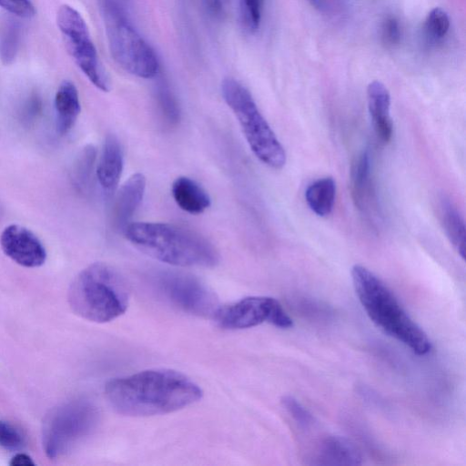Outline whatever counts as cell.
<instances>
[{"instance_id":"cell-11","label":"cell","mask_w":466,"mask_h":466,"mask_svg":"<svg viewBox=\"0 0 466 466\" xmlns=\"http://www.w3.org/2000/svg\"><path fill=\"white\" fill-rule=\"evenodd\" d=\"M4 254L19 266L33 268L45 264L46 250L39 238L29 228L11 224L0 235Z\"/></svg>"},{"instance_id":"cell-33","label":"cell","mask_w":466,"mask_h":466,"mask_svg":"<svg viewBox=\"0 0 466 466\" xmlns=\"http://www.w3.org/2000/svg\"><path fill=\"white\" fill-rule=\"evenodd\" d=\"M261 2H263V0H261Z\"/></svg>"},{"instance_id":"cell-20","label":"cell","mask_w":466,"mask_h":466,"mask_svg":"<svg viewBox=\"0 0 466 466\" xmlns=\"http://www.w3.org/2000/svg\"><path fill=\"white\" fill-rule=\"evenodd\" d=\"M336 197V183L331 177L312 182L305 191V198L309 208L319 217L329 215Z\"/></svg>"},{"instance_id":"cell-4","label":"cell","mask_w":466,"mask_h":466,"mask_svg":"<svg viewBox=\"0 0 466 466\" xmlns=\"http://www.w3.org/2000/svg\"><path fill=\"white\" fill-rule=\"evenodd\" d=\"M68 303L80 318L106 323L123 315L129 292L123 278L111 266L96 262L81 270L70 284Z\"/></svg>"},{"instance_id":"cell-8","label":"cell","mask_w":466,"mask_h":466,"mask_svg":"<svg viewBox=\"0 0 466 466\" xmlns=\"http://www.w3.org/2000/svg\"><path fill=\"white\" fill-rule=\"evenodd\" d=\"M56 23L66 47L78 68L96 88L108 92V76L81 14L69 5H62L57 10Z\"/></svg>"},{"instance_id":"cell-25","label":"cell","mask_w":466,"mask_h":466,"mask_svg":"<svg viewBox=\"0 0 466 466\" xmlns=\"http://www.w3.org/2000/svg\"><path fill=\"white\" fill-rule=\"evenodd\" d=\"M261 0H240V18L247 30H258L260 23Z\"/></svg>"},{"instance_id":"cell-7","label":"cell","mask_w":466,"mask_h":466,"mask_svg":"<svg viewBox=\"0 0 466 466\" xmlns=\"http://www.w3.org/2000/svg\"><path fill=\"white\" fill-rule=\"evenodd\" d=\"M97 416L96 407L84 400H73L51 410L43 427L46 456L55 459L65 454L94 429Z\"/></svg>"},{"instance_id":"cell-5","label":"cell","mask_w":466,"mask_h":466,"mask_svg":"<svg viewBox=\"0 0 466 466\" xmlns=\"http://www.w3.org/2000/svg\"><path fill=\"white\" fill-rule=\"evenodd\" d=\"M112 57L127 73L156 77L160 65L154 49L138 34L117 0H98Z\"/></svg>"},{"instance_id":"cell-12","label":"cell","mask_w":466,"mask_h":466,"mask_svg":"<svg viewBox=\"0 0 466 466\" xmlns=\"http://www.w3.org/2000/svg\"><path fill=\"white\" fill-rule=\"evenodd\" d=\"M146 177L141 173L130 176L120 187L113 205L112 221L116 229H123L140 206L145 190Z\"/></svg>"},{"instance_id":"cell-18","label":"cell","mask_w":466,"mask_h":466,"mask_svg":"<svg viewBox=\"0 0 466 466\" xmlns=\"http://www.w3.org/2000/svg\"><path fill=\"white\" fill-rule=\"evenodd\" d=\"M316 464L359 465L361 455L357 448L344 438L329 436L324 439L317 451Z\"/></svg>"},{"instance_id":"cell-24","label":"cell","mask_w":466,"mask_h":466,"mask_svg":"<svg viewBox=\"0 0 466 466\" xmlns=\"http://www.w3.org/2000/svg\"><path fill=\"white\" fill-rule=\"evenodd\" d=\"M20 41V27L10 21L0 36V57L5 64H11L16 56Z\"/></svg>"},{"instance_id":"cell-1","label":"cell","mask_w":466,"mask_h":466,"mask_svg":"<svg viewBox=\"0 0 466 466\" xmlns=\"http://www.w3.org/2000/svg\"><path fill=\"white\" fill-rule=\"evenodd\" d=\"M105 395L117 413L148 417L190 406L202 398L203 391L181 372L153 369L109 380L105 386Z\"/></svg>"},{"instance_id":"cell-31","label":"cell","mask_w":466,"mask_h":466,"mask_svg":"<svg viewBox=\"0 0 466 466\" xmlns=\"http://www.w3.org/2000/svg\"><path fill=\"white\" fill-rule=\"evenodd\" d=\"M11 466H34L35 462L32 458L25 453H16L10 461Z\"/></svg>"},{"instance_id":"cell-23","label":"cell","mask_w":466,"mask_h":466,"mask_svg":"<svg viewBox=\"0 0 466 466\" xmlns=\"http://www.w3.org/2000/svg\"><path fill=\"white\" fill-rule=\"evenodd\" d=\"M450 28L448 14L440 7L433 8L427 15L424 23V34L426 38L432 43L444 38Z\"/></svg>"},{"instance_id":"cell-22","label":"cell","mask_w":466,"mask_h":466,"mask_svg":"<svg viewBox=\"0 0 466 466\" xmlns=\"http://www.w3.org/2000/svg\"><path fill=\"white\" fill-rule=\"evenodd\" d=\"M158 107L164 118L169 124H176L179 120L180 110L177 99L167 83L160 80L155 88Z\"/></svg>"},{"instance_id":"cell-21","label":"cell","mask_w":466,"mask_h":466,"mask_svg":"<svg viewBox=\"0 0 466 466\" xmlns=\"http://www.w3.org/2000/svg\"><path fill=\"white\" fill-rule=\"evenodd\" d=\"M96 150L92 145L85 147L76 158L72 169V179L81 191L87 190L90 187L96 167Z\"/></svg>"},{"instance_id":"cell-16","label":"cell","mask_w":466,"mask_h":466,"mask_svg":"<svg viewBox=\"0 0 466 466\" xmlns=\"http://www.w3.org/2000/svg\"><path fill=\"white\" fill-rule=\"evenodd\" d=\"M171 193L177 205L192 215L203 213L211 205L208 192L188 177H177L172 183Z\"/></svg>"},{"instance_id":"cell-28","label":"cell","mask_w":466,"mask_h":466,"mask_svg":"<svg viewBox=\"0 0 466 466\" xmlns=\"http://www.w3.org/2000/svg\"><path fill=\"white\" fill-rule=\"evenodd\" d=\"M401 35L399 21L394 16L387 17L381 25V40L387 46H394L400 43Z\"/></svg>"},{"instance_id":"cell-19","label":"cell","mask_w":466,"mask_h":466,"mask_svg":"<svg viewBox=\"0 0 466 466\" xmlns=\"http://www.w3.org/2000/svg\"><path fill=\"white\" fill-rule=\"evenodd\" d=\"M441 222L447 238L462 259L465 258V224L463 218L450 199L442 198L439 205Z\"/></svg>"},{"instance_id":"cell-6","label":"cell","mask_w":466,"mask_h":466,"mask_svg":"<svg viewBox=\"0 0 466 466\" xmlns=\"http://www.w3.org/2000/svg\"><path fill=\"white\" fill-rule=\"evenodd\" d=\"M222 96L236 116L254 155L265 165L280 169L286 164V152L248 91L232 77L221 82Z\"/></svg>"},{"instance_id":"cell-13","label":"cell","mask_w":466,"mask_h":466,"mask_svg":"<svg viewBox=\"0 0 466 466\" xmlns=\"http://www.w3.org/2000/svg\"><path fill=\"white\" fill-rule=\"evenodd\" d=\"M367 99L374 132L380 141L389 143L393 134L390 92L381 82L374 80L368 86Z\"/></svg>"},{"instance_id":"cell-2","label":"cell","mask_w":466,"mask_h":466,"mask_svg":"<svg viewBox=\"0 0 466 466\" xmlns=\"http://www.w3.org/2000/svg\"><path fill=\"white\" fill-rule=\"evenodd\" d=\"M126 238L146 255L177 267H215L219 254L200 234L160 222H133L123 229Z\"/></svg>"},{"instance_id":"cell-29","label":"cell","mask_w":466,"mask_h":466,"mask_svg":"<svg viewBox=\"0 0 466 466\" xmlns=\"http://www.w3.org/2000/svg\"><path fill=\"white\" fill-rule=\"evenodd\" d=\"M0 7L24 18L31 17L35 14V7L30 0H0Z\"/></svg>"},{"instance_id":"cell-17","label":"cell","mask_w":466,"mask_h":466,"mask_svg":"<svg viewBox=\"0 0 466 466\" xmlns=\"http://www.w3.org/2000/svg\"><path fill=\"white\" fill-rule=\"evenodd\" d=\"M371 178L370 157L367 151L361 152L355 159L350 173V187L356 206L368 211L374 198Z\"/></svg>"},{"instance_id":"cell-3","label":"cell","mask_w":466,"mask_h":466,"mask_svg":"<svg viewBox=\"0 0 466 466\" xmlns=\"http://www.w3.org/2000/svg\"><path fill=\"white\" fill-rule=\"evenodd\" d=\"M351 278L360 304L379 329L409 347L417 355L430 352L431 343L427 334L408 315L380 279L361 265L353 266Z\"/></svg>"},{"instance_id":"cell-32","label":"cell","mask_w":466,"mask_h":466,"mask_svg":"<svg viewBox=\"0 0 466 466\" xmlns=\"http://www.w3.org/2000/svg\"><path fill=\"white\" fill-rule=\"evenodd\" d=\"M314 6H316L317 8H321L322 7V2L321 0H309Z\"/></svg>"},{"instance_id":"cell-15","label":"cell","mask_w":466,"mask_h":466,"mask_svg":"<svg viewBox=\"0 0 466 466\" xmlns=\"http://www.w3.org/2000/svg\"><path fill=\"white\" fill-rule=\"evenodd\" d=\"M56 127L65 136L74 127L81 111L79 94L75 84L64 80L55 95Z\"/></svg>"},{"instance_id":"cell-14","label":"cell","mask_w":466,"mask_h":466,"mask_svg":"<svg viewBox=\"0 0 466 466\" xmlns=\"http://www.w3.org/2000/svg\"><path fill=\"white\" fill-rule=\"evenodd\" d=\"M123 166L124 156L121 145L115 135L109 134L105 138L96 167L97 181L104 191L111 193L117 187Z\"/></svg>"},{"instance_id":"cell-27","label":"cell","mask_w":466,"mask_h":466,"mask_svg":"<svg viewBox=\"0 0 466 466\" xmlns=\"http://www.w3.org/2000/svg\"><path fill=\"white\" fill-rule=\"evenodd\" d=\"M281 402L286 410L300 426L308 428L313 424L314 419L311 414L296 399L285 396Z\"/></svg>"},{"instance_id":"cell-9","label":"cell","mask_w":466,"mask_h":466,"mask_svg":"<svg viewBox=\"0 0 466 466\" xmlns=\"http://www.w3.org/2000/svg\"><path fill=\"white\" fill-rule=\"evenodd\" d=\"M157 284L168 301L191 315L214 318L219 309L215 293L192 275L165 271L157 276Z\"/></svg>"},{"instance_id":"cell-10","label":"cell","mask_w":466,"mask_h":466,"mask_svg":"<svg viewBox=\"0 0 466 466\" xmlns=\"http://www.w3.org/2000/svg\"><path fill=\"white\" fill-rule=\"evenodd\" d=\"M214 319L227 329H243L270 323L280 329H289L293 321L281 304L270 297L252 296L233 304L219 307Z\"/></svg>"},{"instance_id":"cell-30","label":"cell","mask_w":466,"mask_h":466,"mask_svg":"<svg viewBox=\"0 0 466 466\" xmlns=\"http://www.w3.org/2000/svg\"><path fill=\"white\" fill-rule=\"evenodd\" d=\"M205 12L212 18H220L223 15L221 0H198Z\"/></svg>"},{"instance_id":"cell-26","label":"cell","mask_w":466,"mask_h":466,"mask_svg":"<svg viewBox=\"0 0 466 466\" xmlns=\"http://www.w3.org/2000/svg\"><path fill=\"white\" fill-rule=\"evenodd\" d=\"M0 446L7 451H19L25 446L21 432L9 422L0 420Z\"/></svg>"}]
</instances>
